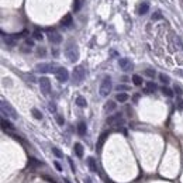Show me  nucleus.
I'll use <instances>...</instances> for the list:
<instances>
[{
    "mask_svg": "<svg viewBox=\"0 0 183 183\" xmlns=\"http://www.w3.org/2000/svg\"><path fill=\"white\" fill-rule=\"evenodd\" d=\"M37 55H38V56H45V55H47V51H45V48H38V51H37Z\"/></svg>",
    "mask_w": 183,
    "mask_h": 183,
    "instance_id": "obj_35",
    "label": "nucleus"
},
{
    "mask_svg": "<svg viewBox=\"0 0 183 183\" xmlns=\"http://www.w3.org/2000/svg\"><path fill=\"white\" fill-rule=\"evenodd\" d=\"M159 80H161L165 86H166L168 83H171V79H169V76L165 75V73H161V75H159Z\"/></svg>",
    "mask_w": 183,
    "mask_h": 183,
    "instance_id": "obj_27",
    "label": "nucleus"
},
{
    "mask_svg": "<svg viewBox=\"0 0 183 183\" xmlns=\"http://www.w3.org/2000/svg\"><path fill=\"white\" fill-rule=\"evenodd\" d=\"M151 20H152V21H158V20H162V14H161V11H155V13L152 14Z\"/></svg>",
    "mask_w": 183,
    "mask_h": 183,
    "instance_id": "obj_30",
    "label": "nucleus"
},
{
    "mask_svg": "<svg viewBox=\"0 0 183 183\" xmlns=\"http://www.w3.org/2000/svg\"><path fill=\"white\" fill-rule=\"evenodd\" d=\"M55 120H56V123H58L59 125H64V124H65V119L62 117V116H59V114H56V116H55Z\"/></svg>",
    "mask_w": 183,
    "mask_h": 183,
    "instance_id": "obj_34",
    "label": "nucleus"
},
{
    "mask_svg": "<svg viewBox=\"0 0 183 183\" xmlns=\"http://www.w3.org/2000/svg\"><path fill=\"white\" fill-rule=\"evenodd\" d=\"M173 90H175V93H176L178 96H182L183 95V89L179 83H175V85H173Z\"/></svg>",
    "mask_w": 183,
    "mask_h": 183,
    "instance_id": "obj_28",
    "label": "nucleus"
},
{
    "mask_svg": "<svg viewBox=\"0 0 183 183\" xmlns=\"http://www.w3.org/2000/svg\"><path fill=\"white\" fill-rule=\"evenodd\" d=\"M138 97H140L138 93H137V95H134V101H138Z\"/></svg>",
    "mask_w": 183,
    "mask_h": 183,
    "instance_id": "obj_44",
    "label": "nucleus"
},
{
    "mask_svg": "<svg viewBox=\"0 0 183 183\" xmlns=\"http://www.w3.org/2000/svg\"><path fill=\"white\" fill-rule=\"evenodd\" d=\"M47 35H48L49 42L56 44V45L62 42V35L56 31V30H51V28H49V30H47Z\"/></svg>",
    "mask_w": 183,
    "mask_h": 183,
    "instance_id": "obj_8",
    "label": "nucleus"
},
{
    "mask_svg": "<svg viewBox=\"0 0 183 183\" xmlns=\"http://www.w3.org/2000/svg\"><path fill=\"white\" fill-rule=\"evenodd\" d=\"M73 151H75V155L77 156V158H83V152H85V149H83V145H82L80 142H76L75 147H73Z\"/></svg>",
    "mask_w": 183,
    "mask_h": 183,
    "instance_id": "obj_11",
    "label": "nucleus"
},
{
    "mask_svg": "<svg viewBox=\"0 0 183 183\" xmlns=\"http://www.w3.org/2000/svg\"><path fill=\"white\" fill-rule=\"evenodd\" d=\"M107 137H108V131L103 132V134L100 135L99 142H97V149H101V147H103V144H104V141H106V138H107Z\"/></svg>",
    "mask_w": 183,
    "mask_h": 183,
    "instance_id": "obj_19",
    "label": "nucleus"
},
{
    "mask_svg": "<svg viewBox=\"0 0 183 183\" xmlns=\"http://www.w3.org/2000/svg\"><path fill=\"white\" fill-rule=\"evenodd\" d=\"M75 101H76V106H79V107H86V106H87L86 99H85V97H82V96H77Z\"/></svg>",
    "mask_w": 183,
    "mask_h": 183,
    "instance_id": "obj_21",
    "label": "nucleus"
},
{
    "mask_svg": "<svg viewBox=\"0 0 183 183\" xmlns=\"http://www.w3.org/2000/svg\"><path fill=\"white\" fill-rule=\"evenodd\" d=\"M44 178H45V179H47V180H48L49 183H56L54 179H52V178H49V176H44Z\"/></svg>",
    "mask_w": 183,
    "mask_h": 183,
    "instance_id": "obj_41",
    "label": "nucleus"
},
{
    "mask_svg": "<svg viewBox=\"0 0 183 183\" xmlns=\"http://www.w3.org/2000/svg\"><path fill=\"white\" fill-rule=\"evenodd\" d=\"M132 83L135 85V86H141L144 82H142V77L140 75H132Z\"/></svg>",
    "mask_w": 183,
    "mask_h": 183,
    "instance_id": "obj_25",
    "label": "nucleus"
},
{
    "mask_svg": "<svg viewBox=\"0 0 183 183\" xmlns=\"http://www.w3.org/2000/svg\"><path fill=\"white\" fill-rule=\"evenodd\" d=\"M38 83H40V89H41V92H42L44 95H49L51 93V80L47 76L40 77Z\"/></svg>",
    "mask_w": 183,
    "mask_h": 183,
    "instance_id": "obj_6",
    "label": "nucleus"
},
{
    "mask_svg": "<svg viewBox=\"0 0 183 183\" xmlns=\"http://www.w3.org/2000/svg\"><path fill=\"white\" fill-rule=\"evenodd\" d=\"M156 89H158V86L154 82H147V86L144 89V93H154Z\"/></svg>",
    "mask_w": 183,
    "mask_h": 183,
    "instance_id": "obj_13",
    "label": "nucleus"
},
{
    "mask_svg": "<svg viewBox=\"0 0 183 183\" xmlns=\"http://www.w3.org/2000/svg\"><path fill=\"white\" fill-rule=\"evenodd\" d=\"M87 163H89V169H90L92 172H97V163H96V161H95L93 156H89V158H87Z\"/></svg>",
    "mask_w": 183,
    "mask_h": 183,
    "instance_id": "obj_15",
    "label": "nucleus"
},
{
    "mask_svg": "<svg viewBox=\"0 0 183 183\" xmlns=\"http://www.w3.org/2000/svg\"><path fill=\"white\" fill-rule=\"evenodd\" d=\"M55 76H56L58 82L65 83V82H68V79H69V72H68V69L64 68V66H58L56 71H55Z\"/></svg>",
    "mask_w": 183,
    "mask_h": 183,
    "instance_id": "obj_5",
    "label": "nucleus"
},
{
    "mask_svg": "<svg viewBox=\"0 0 183 183\" xmlns=\"http://www.w3.org/2000/svg\"><path fill=\"white\" fill-rule=\"evenodd\" d=\"M28 163H30V166H32V168H37V166H44L42 162L37 161V159H34V158H30V161H28Z\"/></svg>",
    "mask_w": 183,
    "mask_h": 183,
    "instance_id": "obj_26",
    "label": "nucleus"
},
{
    "mask_svg": "<svg viewBox=\"0 0 183 183\" xmlns=\"http://www.w3.org/2000/svg\"><path fill=\"white\" fill-rule=\"evenodd\" d=\"M32 38L37 41H42L44 40V34L41 32V30H34L32 31Z\"/></svg>",
    "mask_w": 183,
    "mask_h": 183,
    "instance_id": "obj_22",
    "label": "nucleus"
},
{
    "mask_svg": "<svg viewBox=\"0 0 183 183\" xmlns=\"http://www.w3.org/2000/svg\"><path fill=\"white\" fill-rule=\"evenodd\" d=\"M1 114H3V117H10L13 120H17L19 119V114H17V111L14 110V107L11 106L9 101H6L4 99H1Z\"/></svg>",
    "mask_w": 183,
    "mask_h": 183,
    "instance_id": "obj_2",
    "label": "nucleus"
},
{
    "mask_svg": "<svg viewBox=\"0 0 183 183\" xmlns=\"http://www.w3.org/2000/svg\"><path fill=\"white\" fill-rule=\"evenodd\" d=\"M65 56L68 58L69 62H73V64L79 59V49H77V45H76L75 41L71 40V41L66 42V45H65Z\"/></svg>",
    "mask_w": 183,
    "mask_h": 183,
    "instance_id": "obj_1",
    "label": "nucleus"
},
{
    "mask_svg": "<svg viewBox=\"0 0 183 183\" xmlns=\"http://www.w3.org/2000/svg\"><path fill=\"white\" fill-rule=\"evenodd\" d=\"M116 90L117 92H127V90H130V87L127 85H119V86L116 87Z\"/></svg>",
    "mask_w": 183,
    "mask_h": 183,
    "instance_id": "obj_33",
    "label": "nucleus"
},
{
    "mask_svg": "<svg viewBox=\"0 0 183 183\" xmlns=\"http://www.w3.org/2000/svg\"><path fill=\"white\" fill-rule=\"evenodd\" d=\"M85 77H86V69H85V66L83 65H77L75 69H73V72H72V80H73V83L75 85H80L85 80Z\"/></svg>",
    "mask_w": 183,
    "mask_h": 183,
    "instance_id": "obj_3",
    "label": "nucleus"
},
{
    "mask_svg": "<svg viewBox=\"0 0 183 183\" xmlns=\"http://www.w3.org/2000/svg\"><path fill=\"white\" fill-rule=\"evenodd\" d=\"M54 165H55V168H56V171H58V172H62V166H61V163H59V162L56 161Z\"/></svg>",
    "mask_w": 183,
    "mask_h": 183,
    "instance_id": "obj_37",
    "label": "nucleus"
},
{
    "mask_svg": "<svg viewBox=\"0 0 183 183\" xmlns=\"http://www.w3.org/2000/svg\"><path fill=\"white\" fill-rule=\"evenodd\" d=\"M61 24H62L64 27H71V25L73 24L72 16H71V14H65L64 17H62V20H61Z\"/></svg>",
    "mask_w": 183,
    "mask_h": 183,
    "instance_id": "obj_12",
    "label": "nucleus"
},
{
    "mask_svg": "<svg viewBox=\"0 0 183 183\" xmlns=\"http://www.w3.org/2000/svg\"><path fill=\"white\" fill-rule=\"evenodd\" d=\"M31 47H28V45H25V47H21V51L23 52H30L31 49H30Z\"/></svg>",
    "mask_w": 183,
    "mask_h": 183,
    "instance_id": "obj_40",
    "label": "nucleus"
},
{
    "mask_svg": "<svg viewBox=\"0 0 183 183\" xmlns=\"http://www.w3.org/2000/svg\"><path fill=\"white\" fill-rule=\"evenodd\" d=\"M25 45H28V47H34V41L30 40V38H27V40H25Z\"/></svg>",
    "mask_w": 183,
    "mask_h": 183,
    "instance_id": "obj_38",
    "label": "nucleus"
},
{
    "mask_svg": "<svg viewBox=\"0 0 183 183\" xmlns=\"http://www.w3.org/2000/svg\"><path fill=\"white\" fill-rule=\"evenodd\" d=\"M1 127H3V130L6 131V130H10V131H13L14 130V125L11 124L9 120H6V119H1Z\"/></svg>",
    "mask_w": 183,
    "mask_h": 183,
    "instance_id": "obj_18",
    "label": "nucleus"
},
{
    "mask_svg": "<svg viewBox=\"0 0 183 183\" xmlns=\"http://www.w3.org/2000/svg\"><path fill=\"white\" fill-rule=\"evenodd\" d=\"M111 89H113V85H111V77H110V76H104V77H103V80H101V83H100V89H99L100 96L107 97L108 95H110V92H111Z\"/></svg>",
    "mask_w": 183,
    "mask_h": 183,
    "instance_id": "obj_4",
    "label": "nucleus"
},
{
    "mask_svg": "<svg viewBox=\"0 0 183 183\" xmlns=\"http://www.w3.org/2000/svg\"><path fill=\"white\" fill-rule=\"evenodd\" d=\"M155 69H151V68H148V69H145V75L148 76V77H154L155 76Z\"/></svg>",
    "mask_w": 183,
    "mask_h": 183,
    "instance_id": "obj_32",
    "label": "nucleus"
},
{
    "mask_svg": "<svg viewBox=\"0 0 183 183\" xmlns=\"http://www.w3.org/2000/svg\"><path fill=\"white\" fill-rule=\"evenodd\" d=\"M119 65L124 72H130V71L134 69V64L131 62V59H128V58H121V59H119Z\"/></svg>",
    "mask_w": 183,
    "mask_h": 183,
    "instance_id": "obj_9",
    "label": "nucleus"
},
{
    "mask_svg": "<svg viewBox=\"0 0 183 183\" xmlns=\"http://www.w3.org/2000/svg\"><path fill=\"white\" fill-rule=\"evenodd\" d=\"M116 100L120 101V103H125V101L128 100V95L124 93V92H119V93L116 95Z\"/></svg>",
    "mask_w": 183,
    "mask_h": 183,
    "instance_id": "obj_16",
    "label": "nucleus"
},
{
    "mask_svg": "<svg viewBox=\"0 0 183 183\" xmlns=\"http://www.w3.org/2000/svg\"><path fill=\"white\" fill-rule=\"evenodd\" d=\"M51 151H52V154H54L56 158H59V159H61V158H64V154L61 152V149H59V148H56V147H52V149H51Z\"/></svg>",
    "mask_w": 183,
    "mask_h": 183,
    "instance_id": "obj_29",
    "label": "nucleus"
},
{
    "mask_svg": "<svg viewBox=\"0 0 183 183\" xmlns=\"http://www.w3.org/2000/svg\"><path fill=\"white\" fill-rule=\"evenodd\" d=\"M85 183H93V182H92L90 178H85Z\"/></svg>",
    "mask_w": 183,
    "mask_h": 183,
    "instance_id": "obj_43",
    "label": "nucleus"
},
{
    "mask_svg": "<svg viewBox=\"0 0 183 183\" xmlns=\"http://www.w3.org/2000/svg\"><path fill=\"white\" fill-rule=\"evenodd\" d=\"M104 110H106L107 113L114 111V110H116V101H113V100H108L107 103L104 104Z\"/></svg>",
    "mask_w": 183,
    "mask_h": 183,
    "instance_id": "obj_17",
    "label": "nucleus"
},
{
    "mask_svg": "<svg viewBox=\"0 0 183 183\" xmlns=\"http://www.w3.org/2000/svg\"><path fill=\"white\" fill-rule=\"evenodd\" d=\"M107 124L108 125H120V124H123V119H121V114H114V116H111V117H108L107 119Z\"/></svg>",
    "mask_w": 183,
    "mask_h": 183,
    "instance_id": "obj_10",
    "label": "nucleus"
},
{
    "mask_svg": "<svg viewBox=\"0 0 183 183\" xmlns=\"http://www.w3.org/2000/svg\"><path fill=\"white\" fill-rule=\"evenodd\" d=\"M148 10H149V4H148V3H142V4H140V7H138V14H140V16L147 14Z\"/></svg>",
    "mask_w": 183,
    "mask_h": 183,
    "instance_id": "obj_20",
    "label": "nucleus"
},
{
    "mask_svg": "<svg viewBox=\"0 0 183 183\" xmlns=\"http://www.w3.org/2000/svg\"><path fill=\"white\" fill-rule=\"evenodd\" d=\"M161 92L163 93V95H165V96H168V97H173V90H171L169 87H168V86H165V85H163V86L161 87Z\"/></svg>",
    "mask_w": 183,
    "mask_h": 183,
    "instance_id": "obj_24",
    "label": "nucleus"
},
{
    "mask_svg": "<svg viewBox=\"0 0 183 183\" xmlns=\"http://www.w3.org/2000/svg\"><path fill=\"white\" fill-rule=\"evenodd\" d=\"M65 183H71V182H69V180H68V179H65Z\"/></svg>",
    "mask_w": 183,
    "mask_h": 183,
    "instance_id": "obj_45",
    "label": "nucleus"
},
{
    "mask_svg": "<svg viewBox=\"0 0 183 183\" xmlns=\"http://www.w3.org/2000/svg\"><path fill=\"white\" fill-rule=\"evenodd\" d=\"M68 162H69V165H71V169H72V172L75 173L76 172V168H75V165H73V161H72L71 158H68Z\"/></svg>",
    "mask_w": 183,
    "mask_h": 183,
    "instance_id": "obj_36",
    "label": "nucleus"
},
{
    "mask_svg": "<svg viewBox=\"0 0 183 183\" xmlns=\"http://www.w3.org/2000/svg\"><path fill=\"white\" fill-rule=\"evenodd\" d=\"M56 71V66L51 64H38L35 66V72L38 73H49V72H54Z\"/></svg>",
    "mask_w": 183,
    "mask_h": 183,
    "instance_id": "obj_7",
    "label": "nucleus"
},
{
    "mask_svg": "<svg viewBox=\"0 0 183 183\" xmlns=\"http://www.w3.org/2000/svg\"><path fill=\"white\" fill-rule=\"evenodd\" d=\"M175 72H176V75H179V76H182V77H183V71L178 69V71H175Z\"/></svg>",
    "mask_w": 183,
    "mask_h": 183,
    "instance_id": "obj_42",
    "label": "nucleus"
},
{
    "mask_svg": "<svg viewBox=\"0 0 183 183\" xmlns=\"http://www.w3.org/2000/svg\"><path fill=\"white\" fill-rule=\"evenodd\" d=\"M86 130H87V127H86V123L85 121H79L77 123V134L79 135H85L86 134Z\"/></svg>",
    "mask_w": 183,
    "mask_h": 183,
    "instance_id": "obj_14",
    "label": "nucleus"
},
{
    "mask_svg": "<svg viewBox=\"0 0 183 183\" xmlns=\"http://www.w3.org/2000/svg\"><path fill=\"white\" fill-rule=\"evenodd\" d=\"M49 111H51V113H55V111H56V107H55L54 103H49Z\"/></svg>",
    "mask_w": 183,
    "mask_h": 183,
    "instance_id": "obj_39",
    "label": "nucleus"
},
{
    "mask_svg": "<svg viewBox=\"0 0 183 183\" xmlns=\"http://www.w3.org/2000/svg\"><path fill=\"white\" fill-rule=\"evenodd\" d=\"M80 9H82V0H75L73 1V10L79 11Z\"/></svg>",
    "mask_w": 183,
    "mask_h": 183,
    "instance_id": "obj_31",
    "label": "nucleus"
},
{
    "mask_svg": "<svg viewBox=\"0 0 183 183\" xmlns=\"http://www.w3.org/2000/svg\"><path fill=\"white\" fill-rule=\"evenodd\" d=\"M31 114H32V117H34L35 120H42V113H41L38 108H35V107L32 108V110H31Z\"/></svg>",
    "mask_w": 183,
    "mask_h": 183,
    "instance_id": "obj_23",
    "label": "nucleus"
}]
</instances>
